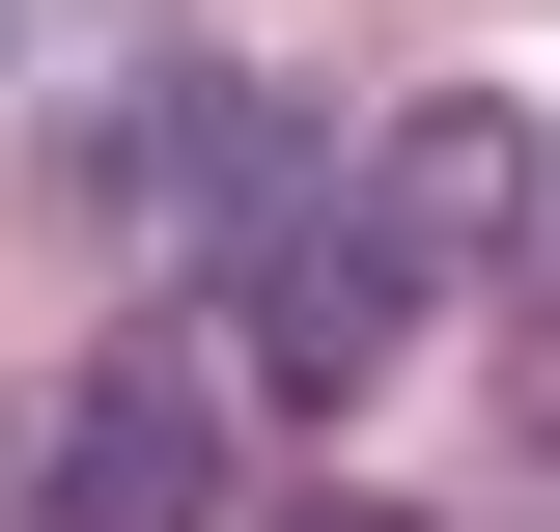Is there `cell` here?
<instances>
[{
  "label": "cell",
  "instance_id": "6da1fadb",
  "mask_svg": "<svg viewBox=\"0 0 560 532\" xmlns=\"http://www.w3.org/2000/svg\"><path fill=\"white\" fill-rule=\"evenodd\" d=\"M28 532H224V365H197V336H84V365H57Z\"/></svg>",
  "mask_w": 560,
  "mask_h": 532
},
{
  "label": "cell",
  "instance_id": "7a4b0ae2",
  "mask_svg": "<svg viewBox=\"0 0 560 532\" xmlns=\"http://www.w3.org/2000/svg\"><path fill=\"white\" fill-rule=\"evenodd\" d=\"M393 336H420V280H393V224H364V169H337V197H280L253 253H224V365H280V420H337Z\"/></svg>",
  "mask_w": 560,
  "mask_h": 532
},
{
  "label": "cell",
  "instance_id": "3957f363",
  "mask_svg": "<svg viewBox=\"0 0 560 532\" xmlns=\"http://www.w3.org/2000/svg\"><path fill=\"white\" fill-rule=\"evenodd\" d=\"M504 197H533V140H504V113H393V140H364L393 280H477V253H504Z\"/></svg>",
  "mask_w": 560,
  "mask_h": 532
},
{
  "label": "cell",
  "instance_id": "277c9868",
  "mask_svg": "<svg viewBox=\"0 0 560 532\" xmlns=\"http://www.w3.org/2000/svg\"><path fill=\"white\" fill-rule=\"evenodd\" d=\"M280 532H448V505H280Z\"/></svg>",
  "mask_w": 560,
  "mask_h": 532
}]
</instances>
